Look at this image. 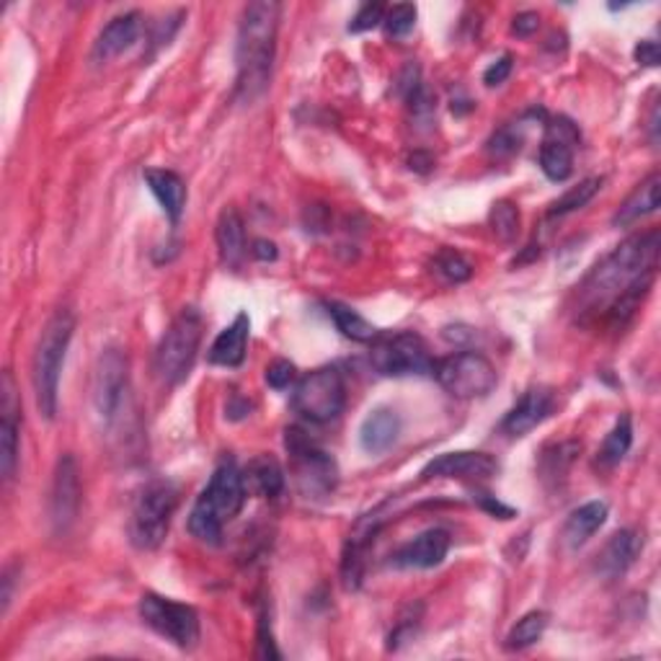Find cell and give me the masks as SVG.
<instances>
[{"label": "cell", "instance_id": "obj_14", "mask_svg": "<svg viewBox=\"0 0 661 661\" xmlns=\"http://www.w3.org/2000/svg\"><path fill=\"white\" fill-rule=\"evenodd\" d=\"M578 142L576 127L566 120L548 124L546 140L540 148V169L550 182H566L574 171V145Z\"/></svg>", "mask_w": 661, "mask_h": 661}, {"label": "cell", "instance_id": "obj_24", "mask_svg": "<svg viewBox=\"0 0 661 661\" xmlns=\"http://www.w3.org/2000/svg\"><path fill=\"white\" fill-rule=\"evenodd\" d=\"M145 182H148L153 197L161 202L163 212L169 215L171 223H178L186 207V184L184 178L165 169H148L145 171Z\"/></svg>", "mask_w": 661, "mask_h": 661}, {"label": "cell", "instance_id": "obj_13", "mask_svg": "<svg viewBox=\"0 0 661 661\" xmlns=\"http://www.w3.org/2000/svg\"><path fill=\"white\" fill-rule=\"evenodd\" d=\"M80 509V473L73 454H62L54 465L50 516L58 533H67Z\"/></svg>", "mask_w": 661, "mask_h": 661}, {"label": "cell", "instance_id": "obj_31", "mask_svg": "<svg viewBox=\"0 0 661 661\" xmlns=\"http://www.w3.org/2000/svg\"><path fill=\"white\" fill-rule=\"evenodd\" d=\"M599 189H602V178H599V176L584 178V182L571 186L566 195H563L553 207H550V217H563V215H571V212L582 210V207H587L591 199H595Z\"/></svg>", "mask_w": 661, "mask_h": 661}, {"label": "cell", "instance_id": "obj_42", "mask_svg": "<svg viewBox=\"0 0 661 661\" xmlns=\"http://www.w3.org/2000/svg\"><path fill=\"white\" fill-rule=\"evenodd\" d=\"M251 253L253 257H257L259 261H274L277 259V246L272 244V240H264V238H259V240H253V248H251Z\"/></svg>", "mask_w": 661, "mask_h": 661}, {"label": "cell", "instance_id": "obj_18", "mask_svg": "<svg viewBox=\"0 0 661 661\" xmlns=\"http://www.w3.org/2000/svg\"><path fill=\"white\" fill-rule=\"evenodd\" d=\"M0 413H3V422H0V471H3L5 481H11L18 463V406L11 372L3 375V403H0Z\"/></svg>", "mask_w": 661, "mask_h": 661}, {"label": "cell", "instance_id": "obj_21", "mask_svg": "<svg viewBox=\"0 0 661 661\" xmlns=\"http://www.w3.org/2000/svg\"><path fill=\"white\" fill-rule=\"evenodd\" d=\"M248 330H251V319H248V313H238L236 321L225 330H220L215 344H212L210 362L220 364V367H240L246 360Z\"/></svg>", "mask_w": 661, "mask_h": 661}, {"label": "cell", "instance_id": "obj_27", "mask_svg": "<svg viewBox=\"0 0 661 661\" xmlns=\"http://www.w3.org/2000/svg\"><path fill=\"white\" fill-rule=\"evenodd\" d=\"M244 484L246 491L264 496V499H274V496H279L282 488H285V471H282V465L274 458L259 454L244 471Z\"/></svg>", "mask_w": 661, "mask_h": 661}, {"label": "cell", "instance_id": "obj_25", "mask_svg": "<svg viewBox=\"0 0 661 661\" xmlns=\"http://www.w3.org/2000/svg\"><path fill=\"white\" fill-rule=\"evenodd\" d=\"M604 520H608V504L604 501H587V504L569 514L566 525H563V542L571 550L582 548L604 525Z\"/></svg>", "mask_w": 661, "mask_h": 661}, {"label": "cell", "instance_id": "obj_37", "mask_svg": "<svg viewBox=\"0 0 661 661\" xmlns=\"http://www.w3.org/2000/svg\"><path fill=\"white\" fill-rule=\"evenodd\" d=\"M292 381H295V364L289 360H274L266 367L269 388L285 390V388H289V385H292Z\"/></svg>", "mask_w": 661, "mask_h": 661}, {"label": "cell", "instance_id": "obj_36", "mask_svg": "<svg viewBox=\"0 0 661 661\" xmlns=\"http://www.w3.org/2000/svg\"><path fill=\"white\" fill-rule=\"evenodd\" d=\"M257 657L259 659H282V653L277 651V646H274V636H272V625H269L266 612H259V631H257Z\"/></svg>", "mask_w": 661, "mask_h": 661}, {"label": "cell", "instance_id": "obj_40", "mask_svg": "<svg viewBox=\"0 0 661 661\" xmlns=\"http://www.w3.org/2000/svg\"><path fill=\"white\" fill-rule=\"evenodd\" d=\"M633 58H636L638 65L644 67H657L659 60H661V52H659V45L653 39H644L638 41L636 50H633Z\"/></svg>", "mask_w": 661, "mask_h": 661}, {"label": "cell", "instance_id": "obj_26", "mask_svg": "<svg viewBox=\"0 0 661 661\" xmlns=\"http://www.w3.org/2000/svg\"><path fill=\"white\" fill-rule=\"evenodd\" d=\"M659 186H661L659 174H651L646 182H640L636 189L631 191L628 199L620 204L615 217H612V225H631V223H636V220L657 212L659 210Z\"/></svg>", "mask_w": 661, "mask_h": 661}, {"label": "cell", "instance_id": "obj_11", "mask_svg": "<svg viewBox=\"0 0 661 661\" xmlns=\"http://www.w3.org/2000/svg\"><path fill=\"white\" fill-rule=\"evenodd\" d=\"M140 618L148 628H153L158 636L171 640L178 649H195L199 644V615L189 604L148 591L140 597Z\"/></svg>", "mask_w": 661, "mask_h": 661}, {"label": "cell", "instance_id": "obj_5", "mask_svg": "<svg viewBox=\"0 0 661 661\" xmlns=\"http://www.w3.org/2000/svg\"><path fill=\"white\" fill-rule=\"evenodd\" d=\"M204 321L197 308H184L182 313L171 321L165 334L158 341L153 370L155 377L163 385H178L189 377L191 367H195L199 344H202Z\"/></svg>", "mask_w": 661, "mask_h": 661}, {"label": "cell", "instance_id": "obj_1", "mask_svg": "<svg viewBox=\"0 0 661 661\" xmlns=\"http://www.w3.org/2000/svg\"><path fill=\"white\" fill-rule=\"evenodd\" d=\"M279 13V3L274 0L248 3L240 13L236 39V96L240 103H253L266 93L277 54Z\"/></svg>", "mask_w": 661, "mask_h": 661}, {"label": "cell", "instance_id": "obj_33", "mask_svg": "<svg viewBox=\"0 0 661 661\" xmlns=\"http://www.w3.org/2000/svg\"><path fill=\"white\" fill-rule=\"evenodd\" d=\"M434 266H437V272L442 274L447 282H454V285L473 277L471 261H467L463 253L452 251V248H442V251L437 253V259H434Z\"/></svg>", "mask_w": 661, "mask_h": 661}, {"label": "cell", "instance_id": "obj_19", "mask_svg": "<svg viewBox=\"0 0 661 661\" xmlns=\"http://www.w3.org/2000/svg\"><path fill=\"white\" fill-rule=\"evenodd\" d=\"M137 37H140V13H122V16L112 18L103 26L93 45V60L109 62L120 58L122 52H127L135 45Z\"/></svg>", "mask_w": 661, "mask_h": 661}, {"label": "cell", "instance_id": "obj_38", "mask_svg": "<svg viewBox=\"0 0 661 661\" xmlns=\"http://www.w3.org/2000/svg\"><path fill=\"white\" fill-rule=\"evenodd\" d=\"M520 142H522V137L514 135L512 127H507V129H501V133H496L491 137V142H488V150H491L496 158H504V155L516 153V150H520Z\"/></svg>", "mask_w": 661, "mask_h": 661}, {"label": "cell", "instance_id": "obj_16", "mask_svg": "<svg viewBox=\"0 0 661 661\" xmlns=\"http://www.w3.org/2000/svg\"><path fill=\"white\" fill-rule=\"evenodd\" d=\"M450 553V533L442 527L424 529L422 535L413 537L411 542L392 556V563L401 569H434L445 561Z\"/></svg>", "mask_w": 661, "mask_h": 661}, {"label": "cell", "instance_id": "obj_12", "mask_svg": "<svg viewBox=\"0 0 661 661\" xmlns=\"http://www.w3.org/2000/svg\"><path fill=\"white\" fill-rule=\"evenodd\" d=\"M370 362L383 377L426 375L434 367L429 349H426L422 336L409 334V330L392 336L383 334L381 339L372 341Z\"/></svg>", "mask_w": 661, "mask_h": 661}, {"label": "cell", "instance_id": "obj_2", "mask_svg": "<svg viewBox=\"0 0 661 661\" xmlns=\"http://www.w3.org/2000/svg\"><path fill=\"white\" fill-rule=\"evenodd\" d=\"M659 244V230L636 233V236L623 240L582 285V298L584 305H587V313H597V310L604 313L633 285L653 279Z\"/></svg>", "mask_w": 661, "mask_h": 661}, {"label": "cell", "instance_id": "obj_32", "mask_svg": "<svg viewBox=\"0 0 661 661\" xmlns=\"http://www.w3.org/2000/svg\"><path fill=\"white\" fill-rule=\"evenodd\" d=\"M491 230L494 236L499 240H504V244H512V240L520 236V210H516V204L509 202V199H499L491 207Z\"/></svg>", "mask_w": 661, "mask_h": 661}, {"label": "cell", "instance_id": "obj_17", "mask_svg": "<svg viewBox=\"0 0 661 661\" xmlns=\"http://www.w3.org/2000/svg\"><path fill=\"white\" fill-rule=\"evenodd\" d=\"M550 409H553V392L548 388H529L525 396L516 401L514 409L504 416L501 432H504L507 437H525L537 424L546 422Z\"/></svg>", "mask_w": 661, "mask_h": 661}, {"label": "cell", "instance_id": "obj_3", "mask_svg": "<svg viewBox=\"0 0 661 661\" xmlns=\"http://www.w3.org/2000/svg\"><path fill=\"white\" fill-rule=\"evenodd\" d=\"M244 473L238 471L233 460H225L215 467L210 484L195 501L189 514V533L207 546H220L223 529L233 522L246 504Z\"/></svg>", "mask_w": 661, "mask_h": 661}, {"label": "cell", "instance_id": "obj_34", "mask_svg": "<svg viewBox=\"0 0 661 661\" xmlns=\"http://www.w3.org/2000/svg\"><path fill=\"white\" fill-rule=\"evenodd\" d=\"M383 26H385V32H388V37H396V39L406 37V34L416 26V5H411V3L392 5V9L385 11Z\"/></svg>", "mask_w": 661, "mask_h": 661}, {"label": "cell", "instance_id": "obj_10", "mask_svg": "<svg viewBox=\"0 0 661 661\" xmlns=\"http://www.w3.org/2000/svg\"><path fill=\"white\" fill-rule=\"evenodd\" d=\"M432 375L437 383L450 392L452 398L460 401H471V398H484L496 388V367L488 357L481 351H458V354L445 357V360L434 362Z\"/></svg>", "mask_w": 661, "mask_h": 661}, {"label": "cell", "instance_id": "obj_44", "mask_svg": "<svg viewBox=\"0 0 661 661\" xmlns=\"http://www.w3.org/2000/svg\"><path fill=\"white\" fill-rule=\"evenodd\" d=\"M649 129H651V142H659V107H653Z\"/></svg>", "mask_w": 661, "mask_h": 661}, {"label": "cell", "instance_id": "obj_30", "mask_svg": "<svg viewBox=\"0 0 661 661\" xmlns=\"http://www.w3.org/2000/svg\"><path fill=\"white\" fill-rule=\"evenodd\" d=\"M548 628V615L540 610L527 612L525 618H520L514 623V628L509 631V636L504 640V646L509 651H522L527 649V646L537 644V640L542 638V633Z\"/></svg>", "mask_w": 661, "mask_h": 661}, {"label": "cell", "instance_id": "obj_23", "mask_svg": "<svg viewBox=\"0 0 661 661\" xmlns=\"http://www.w3.org/2000/svg\"><path fill=\"white\" fill-rule=\"evenodd\" d=\"M640 546H644V540H640L638 533H633V529H620V533H615L604 542L602 553H599V571L608 578L623 576L625 571L633 566V561H636Z\"/></svg>", "mask_w": 661, "mask_h": 661}, {"label": "cell", "instance_id": "obj_15", "mask_svg": "<svg viewBox=\"0 0 661 661\" xmlns=\"http://www.w3.org/2000/svg\"><path fill=\"white\" fill-rule=\"evenodd\" d=\"M499 463L486 452H445L424 465L422 478H458V481H486L496 475Z\"/></svg>", "mask_w": 661, "mask_h": 661}, {"label": "cell", "instance_id": "obj_9", "mask_svg": "<svg viewBox=\"0 0 661 661\" xmlns=\"http://www.w3.org/2000/svg\"><path fill=\"white\" fill-rule=\"evenodd\" d=\"M347 403V385L336 367H319L308 372L295 385L292 409L310 424H328L344 411Z\"/></svg>", "mask_w": 661, "mask_h": 661}, {"label": "cell", "instance_id": "obj_41", "mask_svg": "<svg viewBox=\"0 0 661 661\" xmlns=\"http://www.w3.org/2000/svg\"><path fill=\"white\" fill-rule=\"evenodd\" d=\"M537 26H540V16L535 11H522L514 16L512 32L516 37H529V34L537 32Z\"/></svg>", "mask_w": 661, "mask_h": 661}, {"label": "cell", "instance_id": "obj_43", "mask_svg": "<svg viewBox=\"0 0 661 661\" xmlns=\"http://www.w3.org/2000/svg\"><path fill=\"white\" fill-rule=\"evenodd\" d=\"M484 509H488V512L491 514H501V520H509V516H512L514 512L512 509H507V507H501L499 501L494 499V496H484Z\"/></svg>", "mask_w": 661, "mask_h": 661}, {"label": "cell", "instance_id": "obj_4", "mask_svg": "<svg viewBox=\"0 0 661 661\" xmlns=\"http://www.w3.org/2000/svg\"><path fill=\"white\" fill-rule=\"evenodd\" d=\"M75 334V315L71 310H58L41 328L37 349H34L32 362V385L34 398H37L39 416L52 422L58 416L60 403V375L65 364L67 347H71Z\"/></svg>", "mask_w": 661, "mask_h": 661}, {"label": "cell", "instance_id": "obj_20", "mask_svg": "<svg viewBox=\"0 0 661 661\" xmlns=\"http://www.w3.org/2000/svg\"><path fill=\"white\" fill-rule=\"evenodd\" d=\"M401 434V416L392 409H375L364 416L360 426V445L364 452L383 454L396 445Z\"/></svg>", "mask_w": 661, "mask_h": 661}, {"label": "cell", "instance_id": "obj_28", "mask_svg": "<svg viewBox=\"0 0 661 661\" xmlns=\"http://www.w3.org/2000/svg\"><path fill=\"white\" fill-rule=\"evenodd\" d=\"M328 315L334 319L336 328L341 330L344 336L351 341L360 344H372L383 336V330L364 319V315L357 313L354 308L344 305V302H328Z\"/></svg>", "mask_w": 661, "mask_h": 661}, {"label": "cell", "instance_id": "obj_29", "mask_svg": "<svg viewBox=\"0 0 661 661\" xmlns=\"http://www.w3.org/2000/svg\"><path fill=\"white\" fill-rule=\"evenodd\" d=\"M631 445H633V422L628 413H623V416L615 422V426L610 429L608 437H604L602 447H599L597 463L602 467H615L620 460L628 454Z\"/></svg>", "mask_w": 661, "mask_h": 661}, {"label": "cell", "instance_id": "obj_22", "mask_svg": "<svg viewBox=\"0 0 661 661\" xmlns=\"http://www.w3.org/2000/svg\"><path fill=\"white\" fill-rule=\"evenodd\" d=\"M215 238L220 248V259H223L225 266L238 269L246 259V227L244 217L236 207H225L217 217L215 227Z\"/></svg>", "mask_w": 661, "mask_h": 661}, {"label": "cell", "instance_id": "obj_8", "mask_svg": "<svg viewBox=\"0 0 661 661\" xmlns=\"http://www.w3.org/2000/svg\"><path fill=\"white\" fill-rule=\"evenodd\" d=\"M93 413L103 429L120 422L129 403V362L120 349H103L96 360L91 383Z\"/></svg>", "mask_w": 661, "mask_h": 661}, {"label": "cell", "instance_id": "obj_7", "mask_svg": "<svg viewBox=\"0 0 661 661\" xmlns=\"http://www.w3.org/2000/svg\"><path fill=\"white\" fill-rule=\"evenodd\" d=\"M178 507V491L171 481H153L137 496L129 516V542L137 550H155L169 535Z\"/></svg>", "mask_w": 661, "mask_h": 661}, {"label": "cell", "instance_id": "obj_35", "mask_svg": "<svg viewBox=\"0 0 661 661\" xmlns=\"http://www.w3.org/2000/svg\"><path fill=\"white\" fill-rule=\"evenodd\" d=\"M385 11H388V9H385L383 3H364L362 9L354 13V18H351L349 32H351V34H360V32L375 29V26H381V24H383Z\"/></svg>", "mask_w": 661, "mask_h": 661}, {"label": "cell", "instance_id": "obj_6", "mask_svg": "<svg viewBox=\"0 0 661 661\" xmlns=\"http://www.w3.org/2000/svg\"><path fill=\"white\" fill-rule=\"evenodd\" d=\"M285 450L292 463V478L305 499H323L339 484V465L330 454L308 437L300 426L285 432Z\"/></svg>", "mask_w": 661, "mask_h": 661}, {"label": "cell", "instance_id": "obj_39", "mask_svg": "<svg viewBox=\"0 0 661 661\" xmlns=\"http://www.w3.org/2000/svg\"><path fill=\"white\" fill-rule=\"evenodd\" d=\"M509 75H512V54H504V58H499L494 62V65H488L486 67V73H484V83L488 88H494V86H501V83H504Z\"/></svg>", "mask_w": 661, "mask_h": 661}]
</instances>
